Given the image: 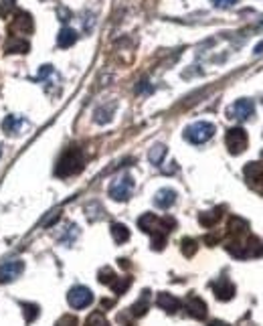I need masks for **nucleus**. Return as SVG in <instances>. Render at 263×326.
I'll use <instances>...</instances> for the list:
<instances>
[{
    "mask_svg": "<svg viewBox=\"0 0 263 326\" xmlns=\"http://www.w3.org/2000/svg\"><path fill=\"white\" fill-rule=\"evenodd\" d=\"M81 168H83L81 150L71 148V150H67V152L59 158L57 168H55V174H57V176H71V174H77Z\"/></svg>",
    "mask_w": 263,
    "mask_h": 326,
    "instance_id": "nucleus-1",
    "label": "nucleus"
},
{
    "mask_svg": "<svg viewBox=\"0 0 263 326\" xmlns=\"http://www.w3.org/2000/svg\"><path fill=\"white\" fill-rule=\"evenodd\" d=\"M213 134H215V126L211 122H194L184 130V138L190 144H205L207 140L213 138Z\"/></svg>",
    "mask_w": 263,
    "mask_h": 326,
    "instance_id": "nucleus-2",
    "label": "nucleus"
},
{
    "mask_svg": "<svg viewBox=\"0 0 263 326\" xmlns=\"http://www.w3.org/2000/svg\"><path fill=\"white\" fill-rule=\"evenodd\" d=\"M132 192H134V178L130 174H124L110 184V197L114 201H128Z\"/></svg>",
    "mask_w": 263,
    "mask_h": 326,
    "instance_id": "nucleus-3",
    "label": "nucleus"
},
{
    "mask_svg": "<svg viewBox=\"0 0 263 326\" xmlns=\"http://www.w3.org/2000/svg\"><path fill=\"white\" fill-rule=\"evenodd\" d=\"M225 144H227V148H229V152L231 154H241L245 148H247V144H249V138H247V132L243 130V128H231L229 132H227V136H225Z\"/></svg>",
    "mask_w": 263,
    "mask_h": 326,
    "instance_id": "nucleus-4",
    "label": "nucleus"
},
{
    "mask_svg": "<svg viewBox=\"0 0 263 326\" xmlns=\"http://www.w3.org/2000/svg\"><path fill=\"white\" fill-rule=\"evenodd\" d=\"M67 302H69L71 308L81 310V308H87V306L93 302V294H91V290L85 288V286H75V288L69 290Z\"/></svg>",
    "mask_w": 263,
    "mask_h": 326,
    "instance_id": "nucleus-5",
    "label": "nucleus"
},
{
    "mask_svg": "<svg viewBox=\"0 0 263 326\" xmlns=\"http://www.w3.org/2000/svg\"><path fill=\"white\" fill-rule=\"evenodd\" d=\"M253 112H255L253 102L243 97V100H237V102L229 108V118L239 120V122H245V120H249V118L253 116Z\"/></svg>",
    "mask_w": 263,
    "mask_h": 326,
    "instance_id": "nucleus-6",
    "label": "nucleus"
},
{
    "mask_svg": "<svg viewBox=\"0 0 263 326\" xmlns=\"http://www.w3.org/2000/svg\"><path fill=\"white\" fill-rule=\"evenodd\" d=\"M24 272V264L20 259H10V262H4L0 266V284H8V282H14L20 274Z\"/></svg>",
    "mask_w": 263,
    "mask_h": 326,
    "instance_id": "nucleus-7",
    "label": "nucleus"
},
{
    "mask_svg": "<svg viewBox=\"0 0 263 326\" xmlns=\"http://www.w3.org/2000/svg\"><path fill=\"white\" fill-rule=\"evenodd\" d=\"M213 292H215V296H217L219 300L227 302V300H231V298L235 296V286H233L227 278H221L219 282L213 284Z\"/></svg>",
    "mask_w": 263,
    "mask_h": 326,
    "instance_id": "nucleus-8",
    "label": "nucleus"
},
{
    "mask_svg": "<svg viewBox=\"0 0 263 326\" xmlns=\"http://www.w3.org/2000/svg\"><path fill=\"white\" fill-rule=\"evenodd\" d=\"M156 304H158L164 312H168V314H174V312L180 308L178 298H174V296H172V294H168V292H160V294H158V298H156Z\"/></svg>",
    "mask_w": 263,
    "mask_h": 326,
    "instance_id": "nucleus-9",
    "label": "nucleus"
},
{
    "mask_svg": "<svg viewBox=\"0 0 263 326\" xmlns=\"http://www.w3.org/2000/svg\"><path fill=\"white\" fill-rule=\"evenodd\" d=\"M186 310H188V314L192 316V318H205L207 316V304L199 298V296H190L188 300H186Z\"/></svg>",
    "mask_w": 263,
    "mask_h": 326,
    "instance_id": "nucleus-10",
    "label": "nucleus"
},
{
    "mask_svg": "<svg viewBox=\"0 0 263 326\" xmlns=\"http://www.w3.org/2000/svg\"><path fill=\"white\" fill-rule=\"evenodd\" d=\"M154 203H156V207H160V209H170V207L176 203V192H174L172 188H160V190L156 192V197H154Z\"/></svg>",
    "mask_w": 263,
    "mask_h": 326,
    "instance_id": "nucleus-11",
    "label": "nucleus"
},
{
    "mask_svg": "<svg viewBox=\"0 0 263 326\" xmlns=\"http://www.w3.org/2000/svg\"><path fill=\"white\" fill-rule=\"evenodd\" d=\"M75 41H77V32H75L73 28H69V26L61 28L59 35H57V45H59L61 49H67V47L75 45Z\"/></svg>",
    "mask_w": 263,
    "mask_h": 326,
    "instance_id": "nucleus-12",
    "label": "nucleus"
},
{
    "mask_svg": "<svg viewBox=\"0 0 263 326\" xmlns=\"http://www.w3.org/2000/svg\"><path fill=\"white\" fill-rule=\"evenodd\" d=\"M263 243L257 237H249L247 245H243V257H261Z\"/></svg>",
    "mask_w": 263,
    "mask_h": 326,
    "instance_id": "nucleus-13",
    "label": "nucleus"
},
{
    "mask_svg": "<svg viewBox=\"0 0 263 326\" xmlns=\"http://www.w3.org/2000/svg\"><path fill=\"white\" fill-rule=\"evenodd\" d=\"M245 176L249 182H263V164L249 162L245 166Z\"/></svg>",
    "mask_w": 263,
    "mask_h": 326,
    "instance_id": "nucleus-14",
    "label": "nucleus"
},
{
    "mask_svg": "<svg viewBox=\"0 0 263 326\" xmlns=\"http://www.w3.org/2000/svg\"><path fill=\"white\" fill-rule=\"evenodd\" d=\"M22 124H24L22 118H18V116H6L4 122H2V130H4L6 134H18V130H20Z\"/></svg>",
    "mask_w": 263,
    "mask_h": 326,
    "instance_id": "nucleus-15",
    "label": "nucleus"
},
{
    "mask_svg": "<svg viewBox=\"0 0 263 326\" xmlns=\"http://www.w3.org/2000/svg\"><path fill=\"white\" fill-rule=\"evenodd\" d=\"M114 110H116V104H108V106H102L95 110V122L97 124H108L114 116Z\"/></svg>",
    "mask_w": 263,
    "mask_h": 326,
    "instance_id": "nucleus-16",
    "label": "nucleus"
},
{
    "mask_svg": "<svg viewBox=\"0 0 263 326\" xmlns=\"http://www.w3.org/2000/svg\"><path fill=\"white\" fill-rule=\"evenodd\" d=\"M112 237H114L116 243H126L130 239V229L122 223H114L112 225Z\"/></svg>",
    "mask_w": 263,
    "mask_h": 326,
    "instance_id": "nucleus-17",
    "label": "nucleus"
},
{
    "mask_svg": "<svg viewBox=\"0 0 263 326\" xmlns=\"http://www.w3.org/2000/svg\"><path fill=\"white\" fill-rule=\"evenodd\" d=\"M164 156H166V146L164 144H154L150 148V152H148V158H150V162L154 164V166H160L162 160H164Z\"/></svg>",
    "mask_w": 263,
    "mask_h": 326,
    "instance_id": "nucleus-18",
    "label": "nucleus"
},
{
    "mask_svg": "<svg viewBox=\"0 0 263 326\" xmlns=\"http://www.w3.org/2000/svg\"><path fill=\"white\" fill-rule=\"evenodd\" d=\"M6 53H28V43L24 39L6 41Z\"/></svg>",
    "mask_w": 263,
    "mask_h": 326,
    "instance_id": "nucleus-19",
    "label": "nucleus"
},
{
    "mask_svg": "<svg viewBox=\"0 0 263 326\" xmlns=\"http://www.w3.org/2000/svg\"><path fill=\"white\" fill-rule=\"evenodd\" d=\"M219 219H221V209H215V211H205V213H201V217H199L201 225H205V227H213V225H215Z\"/></svg>",
    "mask_w": 263,
    "mask_h": 326,
    "instance_id": "nucleus-20",
    "label": "nucleus"
},
{
    "mask_svg": "<svg viewBox=\"0 0 263 326\" xmlns=\"http://www.w3.org/2000/svg\"><path fill=\"white\" fill-rule=\"evenodd\" d=\"M148 294L150 292H144L142 298L132 306V316H144L148 312Z\"/></svg>",
    "mask_w": 263,
    "mask_h": 326,
    "instance_id": "nucleus-21",
    "label": "nucleus"
},
{
    "mask_svg": "<svg viewBox=\"0 0 263 326\" xmlns=\"http://www.w3.org/2000/svg\"><path fill=\"white\" fill-rule=\"evenodd\" d=\"M247 221H243L241 217H231V221H229V229H231V233H235V235H241V233H245L247 231Z\"/></svg>",
    "mask_w": 263,
    "mask_h": 326,
    "instance_id": "nucleus-22",
    "label": "nucleus"
},
{
    "mask_svg": "<svg viewBox=\"0 0 263 326\" xmlns=\"http://www.w3.org/2000/svg\"><path fill=\"white\" fill-rule=\"evenodd\" d=\"M22 314H24V320L26 322H32L39 314H41V308L37 304H22Z\"/></svg>",
    "mask_w": 263,
    "mask_h": 326,
    "instance_id": "nucleus-23",
    "label": "nucleus"
},
{
    "mask_svg": "<svg viewBox=\"0 0 263 326\" xmlns=\"http://www.w3.org/2000/svg\"><path fill=\"white\" fill-rule=\"evenodd\" d=\"M130 286H132V278H116L114 284H112V290H114L116 294H124Z\"/></svg>",
    "mask_w": 263,
    "mask_h": 326,
    "instance_id": "nucleus-24",
    "label": "nucleus"
},
{
    "mask_svg": "<svg viewBox=\"0 0 263 326\" xmlns=\"http://www.w3.org/2000/svg\"><path fill=\"white\" fill-rule=\"evenodd\" d=\"M85 326H110V322L106 320V316L102 312H93L89 314V318L85 320Z\"/></svg>",
    "mask_w": 263,
    "mask_h": 326,
    "instance_id": "nucleus-25",
    "label": "nucleus"
},
{
    "mask_svg": "<svg viewBox=\"0 0 263 326\" xmlns=\"http://www.w3.org/2000/svg\"><path fill=\"white\" fill-rule=\"evenodd\" d=\"M79 235V231H77V225H67V231H65V235H61L59 239L65 243V245H71L73 243V239Z\"/></svg>",
    "mask_w": 263,
    "mask_h": 326,
    "instance_id": "nucleus-26",
    "label": "nucleus"
},
{
    "mask_svg": "<svg viewBox=\"0 0 263 326\" xmlns=\"http://www.w3.org/2000/svg\"><path fill=\"white\" fill-rule=\"evenodd\" d=\"M182 253H184L186 257H192V255L196 253V241L190 239V237L182 239Z\"/></svg>",
    "mask_w": 263,
    "mask_h": 326,
    "instance_id": "nucleus-27",
    "label": "nucleus"
},
{
    "mask_svg": "<svg viewBox=\"0 0 263 326\" xmlns=\"http://www.w3.org/2000/svg\"><path fill=\"white\" fill-rule=\"evenodd\" d=\"M114 280H116V274H114V270H112V268H102V270H100V282H102V284L112 286V284H114Z\"/></svg>",
    "mask_w": 263,
    "mask_h": 326,
    "instance_id": "nucleus-28",
    "label": "nucleus"
},
{
    "mask_svg": "<svg viewBox=\"0 0 263 326\" xmlns=\"http://www.w3.org/2000/svg\"><path fill=\"white\" fill-rule=\"evenodd\" d=\"M55 326H77V318H75V316L65 314L63 318H59V320H57V324Z\"/></svg>",
    "mask_w": 263,
    "mask_h": 326,
    "instance_id": "nucleus-29",
    "label": "nucleus"
},
{
    "mask_svg": "<svg viewBox=\"0 0 263 326\" xmlns=\"http://www.w3.org/2000/svg\"><path fill=\"white\" fill-rule=\"evenodd\" d=\"M235 2H237V0H213V4H215L217 8H231Z\"/></svg>",
    "mask_w": 263,
    "mask_h": 326,
    "instance_id": "nucleus-30",
    "label": "nucleus"
},
{
    "mask_svg": "<svg viewBox=\"0 0 263 326\" xmlns=\"http://www.w3.org/2000/svg\"><path fill=\"white\" fill-rule=\"evenodd\" d=\"M51 73H53V67H51V65H43V67L39 69V77H41V79H45V77L51 75Z\"/></svg>",
    "mask_w": 263,
    "mask_h": 326,
    "instance_id": "nucleus-31",
    "label": "nucleus"
},
{
    "mask_svg": "<svg viewBox=\"0 0 263 326\" xmlns=\"http://www.w3.org/2000/svg\"><path fill=\"white\" fill-rule=\"evenodd\" d=\"M209 326H231V324H227V322H223V320H213Z\"/></svg>",
    "mask_w": 263,
    "mask_h": 326,
    "instance_id": "nucleus-32",
    "label": "nucleus"
},
{
    "mask_svg": "<svg viewBox=\"0 0 263 326\" xmlns=\"http://www.w3.org/2000/svg\"><path fill=\"white\" fill-rule=\"evenodd\" d=\"M102 306H104V308H110V306H114V300H102Z\"/></svg>",
    "mask_w": 263,
    "mask_h": 326,
    "instance_id": "nucleus-33",
    "label": "nucleus"
},
{
    "mask_svg": "<svg viewBox=\"0 0 263 326\" xmlns=\"http://www.w3.org/2000/svg\"><path fill=\"white\" fill-rule=\"evenodd\" d=\"M255 53H263V41L259 43V45H257V47H255Z\"/></svg>",
    "mask_w": 263,
    "mask_h": 326,
    "instance_id": "nucleus-34",
    "label": "nucleus"
},
{
    "mask_svg": "<svg viewBox=\"0 0 263 326\" xmlns=\"http://www.w3.org/2000/svg\"><path fill=\"white\" fill-rule=\"evenodd\" d=\"M4 4H6V6H12V4H14V0H4Z\"/></svg>",
    "mask_w": 263,
    "mask_h": 326,
    "instance_id": "nucleus-35",
    "label": "nucleus"
},
{
    "mask_svg": "<svg viewBox=\"0 0 263 326\" xmlns=\"http://www.w3.org/2000/svg\"><path fill=\"white\" fill-rule=\"evenodd\" d=\"M0 156H2V146H0Z\"/></svg>",
    "mask_w": 263,
    "mask_h": 326,
    "instance_id": "nucleus-36",
    "label": "nucleus"
}]
</instances>
